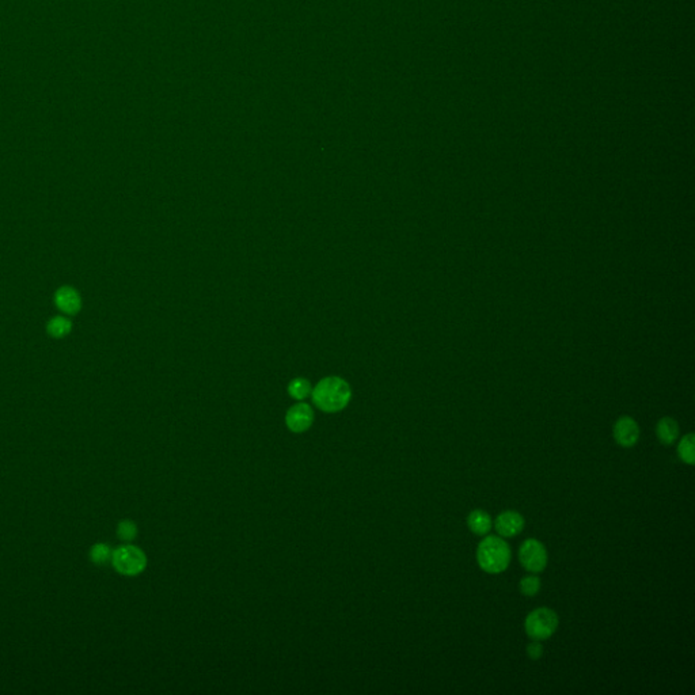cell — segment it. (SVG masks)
Here are the masks:
<instances>
[{"label": "cell", "instance_id": "6da1fadb", "mask_svg": "<svg viewBox=\"0 0 695 695\" xmlns=\"http://www.w3.org/2000/svg\"><path fill=\"white\" fill-rule=\"evenodd\" d=\"M312 401L325 413H337L347 407L352 391L347 382L337 376L322 379L311 391Z\"/></svg>", "mask_w": 695, "mask_h": 695}, {"label": "cell", "instance_id": "7a4b0ae2", "mask_svg": "<svg viewBox=\"0 0 695 695\" xmlns=\"http://www.w3.org/2000/svg\"><path fill=\"white\" fill-rule=\"evenodd\" d=\"M477 561L487 573H502L511 561V549L500 537H486L477 549Z\"/></svg>", "mask_w": 695, "mask_h": 695}, {"label": "cell", "instance_id": "3957f363", "mask_svg": "<svg viewBox=\"0 0 695 695\" xmlns=\"http://www.w3.org/2000/svg\"><path fill=\"white\" fill-rule=\"evenodd\" d=\"M557 627L559 616L547 607H541L531 611L524 622L525 633L528 635V637L537 641L551 637L556 633Z\"/></svg>", "mask_w": 695, "mask_h": 695}, {"label": "cell", "instance_id": "277c9868", "mask_svg": "<svg viewBox=\"0 0 695 695\" xmlns=\"http://www.w3.org/2000/svg\"><path fill=\"white\" fill-rule=\"evenodd\" d=\"M112 563L117 572L124 576H137L147 566L144 551L134 544H125L113 551Z\"/></svg>", "mask_w": 695, "mask_h": 695}, {"label": "cell", "instance_id": "5b68a950", "mask_svg": "<svg viewBox=\"0 0 695 695\" xmlns=\"http://www.w3.org/2000/svg\"><path fill=\"white\" fill-rule=\"evenodd\" d=\"M519 560L524 569L533 573H540L547 565L546 547L538 540H525L519 550Z\"/></svg>", "mask_w": 695, "mask_h": 695}, {"label": "cell", "instance_id": "8992f818", "mask_svg": "<svg viewBox=\"0 0 695 695\" xmlns=\"http://www.w3.org/2000/svg\"><path fill=\"white\" fill-rule=\"evenodd\" d=\"M314 423V412L311 406L299 402L287 412L286 424L293 433H302L311 428Z\"/></svg>", "mask_w": 695, "mask_h": 695}, {"label": "cell", "instance_id": "52a82bcc", "mask_svg": "<svg viewBox=\"0 0 695 695\" xmlns=\"http://www.w3.org/2000/svg\"><path fill=\"white\" fill-rule=\"evenodd\" d=\"M614 439L619 445L629 448L635 447L639 440V426L637 421L632 417H620L618 421L614 424Z\"/></svg>", "mask_w": 695, "mask_h": 695}, {"label": "cell", "instance_id": "ba28073f", "mask_svg": "<svg viewBox=\"0 0 695 695\" xmlns=\"http://www.w3.org/2000/svg\"><path fill=\"white\" fill-rule=\"evenodd\" d=\"M495 527L496 531L500 534V537L511 538L518 535L524 528V518L519 512L505 511L497 516V519L495 521Z\"/></svg>", "mask_w": 695, "mask_h": 695}, {"label": "cell", "instance_id": "9c48e42d", "mask_svg": "<svg viewBox=\"0 0 695 695\" xmlns=\"http://www.w3.org/2000/svg\"><path fill=\"white\" fill-rule=\"evenodd\" d=\"M656 435L660 443L671 445L679 436V425L674 419L664 417L657 423Z\"/></svg>", "mask_w": 695, "mask_h": 695}, {"label": "cell", "instance_id": "30bf717a", "mask_svg": "<svg viewBox=\"0 0 695 695\" xmlns=\"http://www.w3.org/2000/svg\"><path fill=\"white\" fill-rule=\"evenodd\" d=\"M467 524L476 535H486L492 528V518L483 509H476L468 515Z\"/></svg>", "mask_w": 695, "mask_h": 695}, {"label": "cell", "instance_id": "8fae6325", "mask_svg": "<svg viewBox=\"0 0 695 695\" xmlns=\"http://www.w3.org/2000/svg\"><path fill=\"white\" fill-rule=\"evenodd\" d=\"M56 305L67 314H74L80 307V298L72 288H61L56 293Z\"/></svg>", "mask_w": 695, "mask_h": 695}, {"label": "cell", "instance_id": "7c38bea8", "mask_svg": "<svg viewBox=\"0 0 695 695\" xmlns=\"http://www.w3.org/2000/svg\"><path fill=\"white\" fill-rule=\"evenodd\" d=\"M679 458L687 464H694V435L687 433L677 445Z\"/></svg>", "mask_w": 695, "mask_h": 695}, {"label": "cell", "instance_id": "4fadbf2b", "mask_svg": "<svg viewBox=\"0 0 695 695\" xmlns=\"http://www.w3.org/2000/svg\"><path fill=\"white\" fill-rule=\"evenodd\" d=\"M288 393L292 398L298 401H303L311 394V385L307 379L303 378H296L293 379L288 386Z\"/></svg>", "mask_w": 695, "mask_h": 695}, {"label": "cell", "instance_id": "5bb4252c", "mask_svg": "<svg viewBox=\"0 0 695 695\" xmlns=\"http://www.w3.org/2000/svg\"><path fill=\"white\" fill-rule=\"evenodd\" d=\"M519 587H521V592L524 597H527V598L535 597L541 589V579L537 576H525L524 579L521 580Z\"/></svg>", "mask_w": 695, "mask_h": 695}, {"label": "cell", "instance_id": "9a60e30c", "mask_svg": "<svg viewBox=\"0 0 695 695\" xmlns=\"http://www.w3.org/2000/svg\"><path fill=\"white\" fill-rule=\"evenodd\" d=\"M117 533L120 540L124 542H132L137 537V527L134 521H122L118 524Z\"/></svg>", "mask_w": 695, "mask_h": 695}, {"label": "cell", "instance_id": "2e32d148", "mask_svg": "<svg viewBox=\"0 0 695 695\" xmlns=\"http://www.w3.org/2000/svg\"><path fill=\"white\" fill-rule=\"evenodd\" d=\"M112 556H113V551L106 544H97L91 550V559L97 565L108 563L109 561H112Z\"/></svg>", "mask_w": 695, "mask_h": 695}, {"label": "cell", "instance_id": "e0dca14e", "mask_svg": "<svg viewBox=\"0 0 695 695\" xmlns=\"http://www.w3.org/2000/svg\"><path fill=\"white\" fill-rule=\"evenodd\" d=\"M48 330L53 337H63L71 330V324L68 319L58 317V318H55L51 321Z\"/></svg>", "mask_w": 695, "mask_h": 695}, {"label": "cell", "instance_id": "ac0fdd59", "mask_svg": "<svg viewBox=\"0 0 695 695\" xmlns=\"http://www.w3.org/2000/svg\"><path fill=\"white\" fill-rule=\"evenodd\" d=\"M527 655H528L530 658H533V660L541 658L542 655H543V648H542L541 642L537 641V639H534L533 642H530L528 646H527Z\"/></svg>", "mask_w": 695, "mask_h": 695}]
</instances>
